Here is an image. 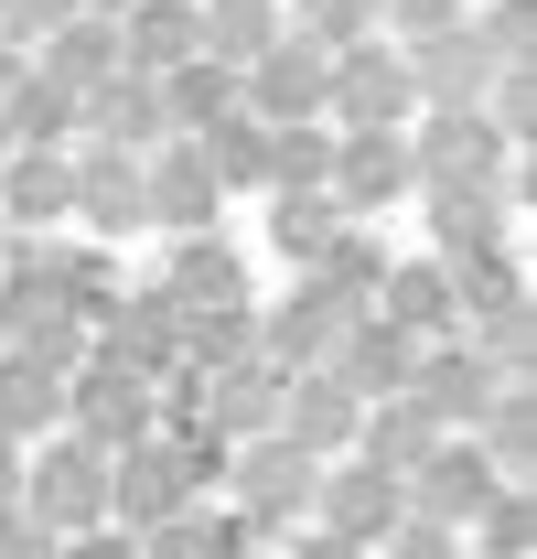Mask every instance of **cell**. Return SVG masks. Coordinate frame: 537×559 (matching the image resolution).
I'll list each match as a JSON object with an SVG mask.
<instances>
[{
	"label": "cell",
	"mask_w": 537,
	"mask_h": 559,
	"mask_svg": "<svg viewBox=\"0 0 537 559\" xmlns=\"http://www.w3.org/2000/svg\"><path fill=\"white\" fill-rule=\"evenodd\" d=\"M22 516L44 527V538H86V527H108V452H86V441H44V452H22Z\"/></svg>",
	"instance_id": "1"
},
{
	"label": "cell",
	"mask_w": 537,
	"mask_h": 559,
	"mask_svg": "<svg viewBox=\"0 0 537 559\" xmlns=\"http://www.w3.org/2000/svg\"><path fill=\"white\" fill-rule=\"evenodd\" d=\"M505 151H516V140L494 130L484 108H419V119H408V173H419V194H430V183H505Z\"/></svg>",
	"instance_id": "2"
},
{
	"label": "cell",
	"mask_w": 537,
	"mask_h": 559,
	"mask_svg": "<svg viewBox=\"0 0 537 559\" xmlns=\"http://www.w3.org/2000/svg\"><path fill=\"white\" fill-rule=\"evenodd\" d=\"M226 485H237V527L259 538V527H290V516H312V485H323V463H312V452H290V441L268 430V441H237V452H226Z\"/></svg>",
	"instance_id": "3"
},
{
	"label": "cell",
	"mask_w": 537,
	"mask_h": 559,
	"mask_svg": "<svg viewBox=\"0 0 537 559\" xmlns=\"http://www.w3.org/2000/svg\"><path fill=\"white\" fill-rule=\"evenodd\" d=\"M408 119H419V97H408L398 44L334 55V75H323V130H408Z\"/></svg>",
	"instance_id": "4"
},
{
	"label": "cell",
	"mask_w": 537,
	"mask_h": 559,
	"mask_svg": "<svg viewBox=\"0 0 537 559\" xmlns=\"http://www.w3.org/2000/svg\"><path fill=\"white\" fill-rule=\"evenodd\" d=\"M312 516H323V538H344V549H387L398 516H408V485L344 452V463H323V485H312Z\"/></svg>",
	"instance_id": "5"
},
{
	"label": "cell",
	"mask_w": 537,
	"mask_h": 559,
	"mask_svg": "<svg viewBox=\"0 0 537 559\" xmlns=\"http://www.w3.org/2000/svg\"><path fill=\"white\" fill-rule=\"evenodd\" d=\"M323 75L334 55H312L301 33H279L259 66H237V108L259 119V130H290V119H323Z\"/></svg>",
	"instance_id": "6"
},
{
	"label": "cell",
	"mask_w": 537,
	"mask_h": 559,
	"mask_svg": "<svg viewBox=\"0 0 537 559\" xmlns=\"http://www.w3.org/2000/svg\"><path fill=\"white\" fill-rule=\"evenodd\" d=\"M215 173H204L194 140H162V151H140V226H172V237H215Z\"/></svg>",
	"instance_id": "7"
},
{
	"label": "cell",
	"mask_w": 537,
	"mask_h": 559,
	"mask_svg": "<svg viewBox=\"0 0 537 559\" xmlns=\"http://www.w3.org/2000/svg\"><path fill=\"white\" fill-rule=\"evenodd\" d=\"M344 215L366 205H408L419 173H408V130H334V183H323Z\"/></svg>",
	"instance_id": "8"
},
{
	"label": "cell",
	"mask_w": 537,
	"mask_h": 559,
	"mask_svg": "<svg viewBox=\"0 0 537 559\" xmlns=\"http://www.w3.org/2000/svg\"><path fill=\"white\" fill-rule=\"evenodd\" d=\"M355 419H366V399H355L344 377H323V366H301V377L279 388V441L312 452V463H344V452H355Z\"/></svg>",
	"instance_id": "9"
},
{
	"label": "cell",
	"mask_w": 537,
	"mask_h": 559,
	"mask_svg": "<svg viewBox=\"0 0 537 559\" xmlns=\"http://www.w3.org/2000/svg\"><path fill=\"white\" fill-rule=\"evenodd\" d=\"M494 495H505V474H494L473 441H441V452L408 474V516H430V527H452V538H463V527L494 506Z\"/></svg>",
	"instance_id": "10"
},
{
	"label": "cell",
	"mask_w": 537,
	"mask_h": 559,
	"mask_svg": "<svg viewBox=\"0 0 537 559\" xmlns=\"http://www.w3.org/2000/svg\"><path fill=\"white\" fill-rule=\"evenodd\" d=\"M505 183H430V259L463 270V259H494L505 248Z\"/></svg>",
	"instance_id": "11"
},
{
	"label": "cell",
	"mask_w": 537,
	"mask_h": 559,
	"mask_svg": "<svg viewBox=\"0 0 537 559\" xmlns=\"http://www.w3.org/2000/svg\"><path fill=\"white\" fill-rule=\"evenodd\" d=\"M75 130L97 140V151H130V162L172 140V130H162V86H151V75H130V66L108 75V86H86V97H75Z\"/></svg>",
	"instance_id": "12"
},
{
	"label": "cell",
	"mask_w": 537,
	"mask_h": 559,
	"mask_svg": "<svg viewBox=\"0 0 537 559\" xmlns=\"http://www.w3.org/2000/svg\"><path fill=\"white\" fill-rule=\"evenodd\" d=\"M75 215V162L65 151H11L0 162V237H44Z\"/></svg>",
	"instance_id": "13"
},
{
	"label": "cell",
	"mask_w": 537,
	"mask_h": 559,
	"mask_svg": "<svg viewBox=\"0 0 537 559\" xmlns=\"http://www.w3.org/2000/svg\"><path fill=\"white\" fill-rule=\"evenodd\" d=\"M172 312H248V259L226 237H172V270H162Z\"/></svg>",
	"instance_id": "14"
},
{
	"label": "cell",
	"mask_w": 537,
	"mask_h": 559,
	"mask_svg": "<svg viewBox=\"0 0 537 559\" xmlns=\"http://www.w3.org/2000/svg\"><path fill=\"white\" fill-rule=\"evenodd\" d=\"M204 55V22H194V0H140V11H119V66L130 75H162L172 66H194Z\"/></svg>",
	"instance_id": "15"
},
{
	"label": "cell",
	"mask_w": 537,
	"mask_h": 559,
	"mask_svg": "<svg viewBox=\"0 0 537 559\" xmlns=\"http://www.w3.org/2000/svg\"><path fill=\"white\" fill-rule=\"evenodd\" d=\"M65 162H75V215H86L97 237H130L140 226V162L130 151H97V140H75Z\"/></svg>",
	"instance_id": "16"
},
{
	"label": "cell",
	"mask_w": 537,
	"mask_h": 559,
	"mask_svg": "<svg viewBox=\"0 0 537 559\" xmlns=\"http://www.w3.org/2000/svg\"><path fill=\"white\" fill-rule=\"evenodd\" d=\"M408 366H419V345H408V334H387V323L366 312V323L334 345V366H323V377H344V388L377 409V399H408Z\"/></svg>",
	"instance_id": "17"
},
{
	"label": "cell",
	"mask_w": 537,
	"mask_h": 559,
	"mask_svg": "<svg viewBox=\"0 0 537 559\" xmlns=\"http://www.w3.org/2000/svg\"><path fill=\"white\" fill-rule=\"evenodd\" d=\"M44 430H65V366L0 345V441H44Z\"/></svg>",
	"instance_id": "18"
},
{
	"label": "cell",
	"mask_w": 537,
	"mask_h": 559,
	"mask_svg": "<svg viewBox=\"0 0 537 559\" xmlns=\"http://www.w3.org/2000/svg\"><path fill=\"white\" fill-rule=\"evenodd\" d=\"M0 140H11V151H75V97L65 86H55V75H11V86H0Z\"/></svg>",
	"instance_id": "19"
},
{
	"label": "cell",
	"mask_w": 537,
	"mask_h": 559,
	"mask_svg": "<svg viewBox=\"0 0 537 559\" xmlns=\"http://www.w3.org/2000/svg\"><path fill=\"white\" fill-rule=\"evenodd\" d=\"M33 75H55L65 97H86V86H108V75H119V22L75 11L65 33H44V55H33Z\"/></svg>",
	"instance_id": "20"
},
{
	"label": "cell",
	"mask_w": 537,
	"mask_h": 559,
	"mask_svg": "<svg viewBox=\"0 0 537 559\" xmlns=\"http://www.w3.org/2000/svg\"><path fill=\"white\" fill-rule=\"evenodd\" d=\"M215 119H237V66L194 55V66L162 75V130H172V140H204Z\"/></svg>",
	"instance_id": "21"
},
{
	"label": "cell",
	"mask_w": 537,
	"mask_h": 559,
	"mask_svg": "<svg viewBox=\"0 0 537 559\" xmlns=\"http://www.w3.org/2000/svg\"><path fill=\"white\" fill-rule=\"evenodd\" d=\"M334 183V130L323 119H290L259 140V194H323Z\"/></svg>",
	"instance_id": "22"
},
{
	"label": "cell",
	"mask_w": 537,
	"mask_h": 559,
	"mask_svg": "<svg viewBox=\"0 0 537 559\" xmlns=\"http://www.w3.org/2000/svg\"><path fill=\"white\" fill-rule=\"evenodd\" d=\"M194 22H204V55H215V66H259L268 44L290 33L279 0H194Z\"/></svg>",
	"instance_id": "23"
},
{
	"label": "cell",
	"mask_w": 537,
	"mask_h": 559,
	"mask_svg": "<svg viewBox=\"0 0 537 559\" xmlns=\"http://www.w3.org/2000/svg\"><path fill=\"white\" fill-rule=\"evenodd\" d=\"M344 226H355V215H344L334 194H268V248H279V259H301V270L334 248Z\"/></svg>",
	"instance_id": "24"
},
{
	"label": "cell",
	"mask_w": 537,
	"mask_h": 559,
	"mask_svg": "<svg viewBox=\"0 0 537 559\" xmlns=\"http://www.w3.org/2000/svg\"><path fill=\"white\" fill-rule=\"evenodd\" d=\"M140 559H248V527L237 516H215V506H183V516H162Z\"/></svg>",
	"instance_id": "25"
},
{
	"label": "cell",
	"mask_w": 537,
	"mask_h": 559,
	"mask_svg": "<svg viewBox=\"0 0 537 559\" xmlns=\"http://www.w3.org/2000/svg\"><path fill=\"white\" fill-rule=\"evenodd\" d=\"M279 22H290L312 55H355V44H377V0H279Z\"/></svg>",
	"instance_id": "26"
},
{
	"label": "cell",
	"mask_w": 537,
	"mask_h": 559,
	"mask_svg": "<svg viewBox=\"0 0 537 559\" xmlns=\"http://www.w3.org/2000/svg\"><path fill=\"white\" fill-rule=\"evenodd\" d=\"M259 119H248V108H237V119H215V130L194 140L204 151V173H215V194H259Z\"/></svg>",
	"instance_id": "27"
},
{
	"label": "cell",
	"mask_w": 537,
	"mask_h": 559,
	"mask_svg": "<svg viewBox=\"0 0 537 559\" xmlns=\"http://www.w3.org/2000/svg\"><path fill=\"white\" fill-rule=\"evenodd\" d=\"M301 280H323V290H344V301H377V280H387V248H377L366 226H344V237H334V248H323Z\"/></svg>",
	"instance_id": "28"
},
{
	"label": "cell",
	"mask_w": 537,
	"mask_h": 559,
	"mask_svg": "<svg viewBox=\"0 0 537 559\" xmlns=\"http://www.w3.org/2000/svg\"><path fill=\"white\" fill-rule=\"evenodd\" d=\"M473 33V55H484V75H527V33H537V11L527 0H494L484 22H463Z\"/></svg>",
	"instance_id": "29"
},
{
	"label": "cell",
	"mask_w": 537,
	"mask_h": 559,
	"mask_svg": "<svg viewBox=\"0 0 537 559\" xmlns=\"http://www.w3.org/2000/svg\"><path fill=\"white\" fill-rule=\"evenodd\" d=\"M473 538H484V559H527V495L505 485L484 516H473Z\"/></svg>",
	"instance_id": "30"
},
{
	"label": "cell",
	"mask_w": 537,
	"mask_h": 559,
	"mask_svg": "<svg viewBox=\"0 0 537 559\" xmlns=\"http://www.w3.org/2000/svg\"><path fill=\"white\" fill-rule=\"evenodd\" d=\"M452 22H463V0H377V33H408V44H430Z\"/></svg>",
	"instance_id": "31"
},
{
	"label": "cell",
	"mask_w": 537,
	"mask_h": 559,
	"mask_svg": "<svg viewBox=\"0 0 537 559\" xmlns=\"http://www.w3.org/2000/svg\"><path fill=\"white\" fill-rule=\"evenodd\" d=\"M65 22H75V0H0V44H44Z\"/></svg>",
	"instance_id": "32"
},
{
	"label": "cell",
	"mask_w": 537,
	"mask_h": 559,
	"mask_svg": "<svg viewBox=\"0 0 537 559\" xmlns=\"http://www.w3.org/2000/svg\"><path fill=\"white\" fill-rule=\"evenodd\" d=\"M55 559H140V538H119V527H86V538H65Z\"/></svg>",
	"instance_id": "33"
},
{
	"label": "cell",
	"mask_w": 537,
	"mask_h": 559,
	"mask_svg": "<svg viewBox=\"0 0 537 559\" xmlns=\"http://www.w3.org/2000/svg\"><path fill=\"white\" fill-rule=\"evenodd\" d=\"M22 506V441H0V516Z\"/></svg>",
	"instance_id": "34"
},
{
	"label": "cell",
	"mask_w": 537,
	"mask_h": 559,
	"mask_svg": "<svg viewBox=\"0 0 537 559\" xmlns=\"http://www.w3.org/2000/svg\"><path fill=\"white\" fill-rule=\"evenodd\" d=\"M75 11H97V22H119V11H140V0H75Z\"/></svg>",
	"instance_id": "35"
},
{
	"label": "cell",
	"mask_w": 537,
	"mask_h": 559,
	"mask_svg": "<svg viewBox=\"0 0 537 559\" xmlns=\"http://www.w3.org/2000/svg\"><path fill=\"white\" fill-rule=\"evenodd\" d=\"M11 75H22V55H11V44H0V86H11Z\"/></svg>",
	"instance_id": "36"
},
{
	"label": "cell",
	"mask_w": 537,
	"mask_h": 559,
	"mask_svg": "<svg viewBox=\"0 0 537 559\" xmlns=\"http://www.w3.org/2000/svg\"><path fill=\"white\" fill-rule=\"evenodd\" d=\"M0 162H11V140H0Z\"/></svg>",
	"instance_id": "37"
},
{
	"label": "cell",
	"mask_w": 537,
	"mask_h": 559,
	"mask_svg": "<svg viewBox=\"0 0 537 559\" xmlns=\"http://www.w3.org/2000/svg\"><path fill=\"white\" fill-rule=\"evenodd\" d=\"M0 248H11V237H0Z\"/></svg>",
	"instance_id": "38"
}]
</instances>
